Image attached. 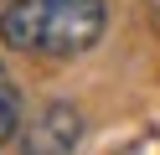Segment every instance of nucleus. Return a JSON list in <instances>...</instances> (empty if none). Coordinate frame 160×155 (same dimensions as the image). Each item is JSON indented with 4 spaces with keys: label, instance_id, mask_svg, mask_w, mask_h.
I'll return each instance as SVG.
<instances>
[{
    "label": "nucleus",
    "instance_id": "nucleus-1",
    "mask_svg": "<svg viewBox=\"0 0 160 155\" xmlns=\"http://www.w3.org/2000/svg\"><path fill=\"white\" fill-rule=\"evenodd\" d=\"M103 0H11L0 10V36L16 52L78 57L103 36Z\"/></svg>",
    "mask_w": 160,
    "mask_h": 155
},
{
    "label": "nucleus",
    "instance_id": "nucleus-3",
    "mask_svg": "<svg viewBox=\"0 0 160 155\" xmlns=\"http://www.w3.org/2000/svg\"><path fill=\"white\" fill-rule=\"evenodd\" d=\"M16 129H21V93H16V83L5 78V67H0V145L11 140Z\"/></svg>",
    "mask_w": 160,
    "mask_h": 155
},
{
    "label": "nucleus",
    "instance_id": "nucleus-2",
    "mask_svg": "<svg viewBox=\"0 0 160 155\" xmlns=\"http://www.w3.org/2000/svg\"><path fill=\"white\" fill-rule=\"evenodd\" d=\"M83 140V114L72 103H47L26 129V155H72Z\"/></svg>",
    "mask_w": 160,
    "mask_h": 155
}]
</instances>
